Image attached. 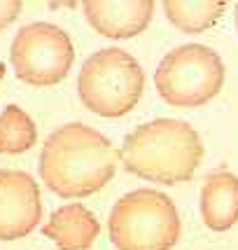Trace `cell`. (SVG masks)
I'll return each instance as SVG.
<instances>
[{"label": "cell", "instance_id": "obj_14", "mask_svg": "<svg viewBox=\"0 0 238 250\" xmlns=\"http://www.w3.org/2000/svg\"><path fill=\"white\" fill-rule=\"evenodd\" d=\"M5 77V63H0V80Z\"/></svg>", "mask_w": 238, "mask_h": 250}, {"label": "cell", "instance_id": "obj_2", "mask_svg": "<svg viewBox=\"0 0 238 250\" xmlns=\"http://www.w3.org/2000/svg\"><path fill=\"white\" fill-rule=\"evenodd\" d=\"M119 159L126 171L159 185L187 183L203 159L198 131L182 120L159 117L124 138Z\"/></svg>", "mask_w": 238, "mask_h": 250}, {"label": "cell", "instance_id": "obj_3", "mask_svg": "<svg viewBox=\"0 0 238 250\" xmlns=\"http://www.w3.org/2000/svg\"><path fill=\"white\" fill-rule=\"evenodd\" d=\"M145 89V73L136 56L121 47H105L79 68L77 96L98 117L117 120L138 105Z\"/></svg>", "mask_w": 238, "mask_h": 250}, {"label": "cell", "instance_id": "obj_12", "mask_svg": "<svg viewBox=\"0 0 238 250\" xmlns=\"http://www.w3.org/2000/svg\"><path fill=\"white\" fill-rule=\"evenodd\" d=\"M38 141V129L28 112L7 105L0 112V154H23Z\"/></svg>", "mask_w": 238, "mask_h": 250}, {"label": "cell", "instance_id": "obj_4", "mask_svg": "<svg viewBox=\"0 0 238 250\" xmlns=\"http://www.w3.org/2000/svg\"><path fill=\"white\" fill-rule=\"evenodd\" d=\"M108 229L117 250H173L182 222L171 196L142 187L115 204Z\"/></svg>", "mask_w": 238, "mask_h": 250}, {"label": "cell", "instance_id": "obj_6", "mask_svg": "<svg viewBox=\"0 0 238 250\" xmlns=\"http://www.w3.org/2000/svg\"><path fill=\"white\" fill-rule=\"evenodd\" d=\"M14 75L31 87H54L70 73L75 49L63 28L35 21L19 28L10 47Z\"/></svg>", "mask_w": 238, "mask_h": 250}, {"label": "cell", "instance_id": "obj_11", "mask_svg": "<svg viewBox=\"0 0 238 250\" xmlns=\"http://www.w3.org/2000/svg\"><path fill=\"white\" fill-rule=\"evenodd\" d=\"M224 2L219 0H166L163 12L173 28L182 33H203L222 17Z\"/></svg>", "mask_w": 238, "mask_h": 250}, {"label": "cell", "instance_id": "obj_13", "mask_svg": "<svg viewBox=\"0 0 238 250\" xmlns=\"http://www.w3.org/2000/svg\"><path fill=\"white\" fill-rule=\"evenodd\" d=\"M21 2L19 0H0V31H5L21 12Z\"/></svg>", "mask_w": 238, "mask_h": 250}, {"label": "cell", "instance_id": "obj_5", "mask_svg": "<svg viewBox=\"0 0 238 250\" xmlns=\"http://www.w3.org/2000/svg\"><path fill=\"white\" fill-rule=\"evenodd\" d=\"M224 63L206 44H180L163 56L154 70L159 96L175 108H198L219 94Z\"/></svg>", "mask_w": 238, "mask_h": 250}, {"label": "cell", "instance_id": "obj_8", "mask_svg": "<svg viewBox=\"0 0 238 250\" xmlns=\"http://www.w3.org/2000/svg\"><path fill=\"white\" fill-rule=\"evenodd\" d=\"M82 10L91 28L112 40H126L142 33L154 17L152 0H87Z\"/></svg>", "mask_w": 238, "mask_h": 250}, {"label": "cell", "instance_id": "obj_9", "mask_svg": "<svg viewBox=\"0 0 238 250\" xmlns=\"http://www.w3.org/2000/svg\"><path fill=\"white\" fill-rule=\"evenodd\" d=\"M42 234L54 241L59 250H89L100 234V222L82 204H68L49 215Z\"/></svg>", "mask_w": 238, "mask_h": 250}, {"label": "cell", "instance_id": "obj_10", "mask_svg": "<svg viewBox=\"0 0 238 250\" xmlns=\"http://www.w3.org/2000/svg\"><path fill=\"white\" fill-rule=\"evenodd\" d=\"M201 215L208 229L227 231L238 222V175L213 171L201 187Z\"/></svg>", "mask_w": 238, "mask_h": 250}, {"label": "cell", "instance_id": "obj_7", "mask_svg": "<svg viewBox=\"0 0 238 250\" xmlns=\"http://www.w3.org/2000/svg\"><path fill=\"white\" fill-rule=\"evenodd\" d=\"M40 187L23 171L0 168V241L28 236L40 225Z\"/></svg>", "mask_w": 238, "mask_h": 250}, {"label": "cell", "instance_id": "obj_15", "mask_svg": "<svg viewBox=\"0 0 238 250\" xmlns=\"http://www.w3.org/2000/svg\"><path fill=\"white\" fill-rule=\"evenodd\" d=\"M236 28H238V5H236Z\"/></svg>", "mask_w": 238, "mask_h": 250}, {"label": "cell", "instance_id": "obj_1", "mask_svg": "<svg viewBox=\"0 0 238 250\" xmlns=\"http://www.w3.org/2000/svg\"><path fill=\"white\" fill-rule=\"evenodd\" d=\"M119 162V150L100 131L70 122L44 141L40 178L63 199H84L108 185Z\"/></svg>", "mask_w": 238, "mask_h": 250}]
</instances>
